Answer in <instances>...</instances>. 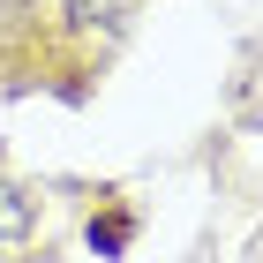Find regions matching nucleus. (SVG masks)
Returning a JSON list of instances; mask_svg holds the SVG:
<instances>
[{
    "label": "nucleus",
    "mask_w": 263,
    "mask_h": 263,
    "mask_svg": "<svg viewBox=\"0 0 263 263\" xmlns=\"http://www.w3.org/2000/svg\"><path fill=\"white\" fill-rule=\"evenodd\" d=\"M128 233H136V218H128V211H113V218H90V248H98V256H121V248H128Z\"/></svg>",
    "instance_id": "obj_1"
},
{
    "label": "nucleus",
    "mask_w": 263,
    "mask_h": 263,
    "mask_svg": "<svg viewBox=\"0 0 263 263\" xmlns=\"http://www.w3.org/2000/svg\"><path fill=\"white\" fill-rule=\"evenodd\" d=\"M23 233H30V203L15 188H0V241H23Z\"/></svg>",
    "instance_id": "obj_2"
}]
</instances>
